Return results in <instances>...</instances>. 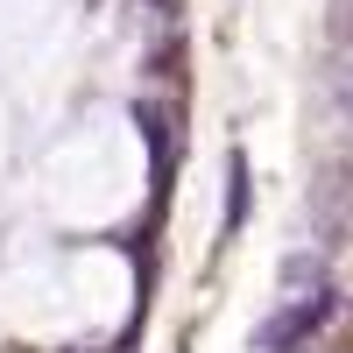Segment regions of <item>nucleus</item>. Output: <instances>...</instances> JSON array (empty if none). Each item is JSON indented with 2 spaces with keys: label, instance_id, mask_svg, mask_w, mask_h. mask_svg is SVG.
I'll return each instance as SVG.
<instances>
[{
  "label": "nucleus",
  "instance_id": "obj_1",
  "mask_svg": "<svg viewBox=\"0 0 353 353\" xmlns=\"http://www.w3.org/2000/svg\"><path fill=\"white\" fill-rule=\"evenodd\" d=\"M332 290H311V297H297V304H290V311H276L269 318V325H261V353H297L318 325H325V318H332Z\"/></svg>",
  "mask_w": 353,
  "mask_h": 353
},
{
  "label": "nucleus",
  "instance_id": "obj_2",
  "mask_svg": "<svg viewBox=\"0 0 353 353\" xmlns=\"http://www.w3.org/2000/svg\"><path fill=\"white\" fill-rule=\"evenodd\" d=\"M248 219V156H233V198H226V226Z\"/></svg>",
  "mask_w": 353,
  "mask_h": 353
}]
</instances>
